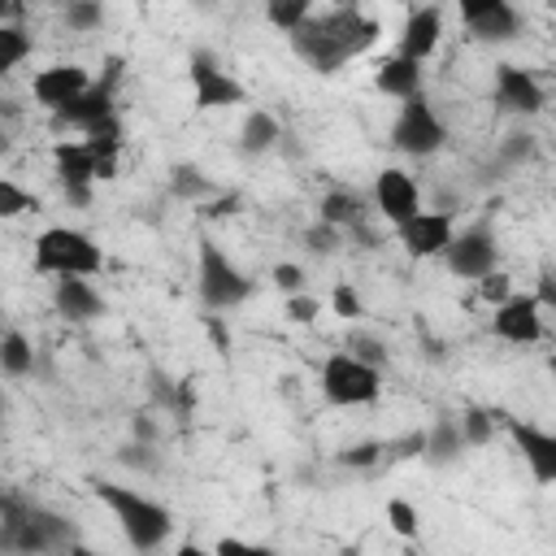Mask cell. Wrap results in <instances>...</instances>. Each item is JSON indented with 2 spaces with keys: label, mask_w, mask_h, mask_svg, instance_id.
Returning <instances> with one entry per match:
<instances>
[{
  "label": "cell",
  "mask_w": 556,
  "mask_h": 556,
  "mask_svg": "<svg viewBox=\"0 0 556 556\" xmlns=\"http://www.w3.org/2000/svg\"><path fill=\"white\" fill-rule=\"evenodd\" d=\"M78 543V530L70 517L26 504L22 495L0 500V547L9 556H65Z\"/></svg>",
  "instance_id": "cell-1"
},
{
  "label": "cell",
  "mask_w": 556,
  "mask_h": 556,
  "mask_svg": "<svg viewBox=\"0 0 556 556\" xmlns=\"http://www.w3.org/2000/svg\"><path fill=\"white\" fill-rule=\"evenodd\" d=\"M91 491H96V500L113 513L122 539H126L139 556H148V552H156V547L169 543V534H174V513H169L161 500L143 495L139 486H122V482H104V478H91Z\"/></svg>",
  "instance_id": "cell-2"
},
{
  "label": "cell",
  "mask_w": 556,
  "mask_h": 556,
  "mask_svg": "<svg viewBox=\"0 0 556 556\" xmlns=\"http://www.w3.org/2000/svg\"><path fill=\"white\" fill-rule=\"evenodd\" d=\"M104 269V252L87 230L48 226L35 235V274L48 278H91Z\"/></svg>",
  "instance_id": "cell-3"
},
{
  "label": "cell",
  "mask_w": 556,
  "mask_h": 556,
  "mask_svg": "<svg viewBox=\"0 0 556 556\" xmlns=\"http://www.w3.org/2000/svg\"><path fill=\"white\" fill-rule=\"evenodd\" d=\"M195 291H200V304L208 313H222V308H239L252 295V278L213 239H200V248H195Z\"/></svg>",
  "instance_id": "cell-4"
},
{
  "label": "cell",
  "mask_w": 556,
  "mask_h": 556,
  "mask_svg": "<svg viewBox=\"0 0 556 556\" xmlns=\"http://www.w3.org/2000/svg\"><path fill=\"white\" fill-rule=\"evenodd\" d=\"M317 387H321V400L334 408H365V404H378L382 395V369L356 361L352 352H330L321 361Z\"/></svg>",
  "instance_id": "cell-5"
},
{
  "label": "cell",
  "mask_w": 556,
  "mask_h": 556,
  "mask_svg": "<svg viewBox=\"0 0 556 556\" xmlns=\"http://www.w3.org/2000/svg\"><path fill=\"white\" fill-rule=\"evenodd\" d=\"M443 143H447V126L439 122V113L426 100V91L413 96V100H404L400 113H395V122H391V148L400 156L421 161V156H434Z\"/></svg>",
  "instance_id": "cell-6"
},
{
  "label": "cell",
  "mask_w": 556,
  "mask_h": 556,
  "mask_svg": "<svg viewBox=\"0 0 556 556\" xmlns=\"http://www.w3.org/2000/svg\"><path fill=\"white\" fill-rule=\"evenodd\" d=\"M187 78H191V91H195V109H230V104H248V87L222 70V61L208 52V48H195L191 61H187Z\"/></svg>",
  "instance_id": "cell-7"
},
{
  "label": "cell",
  "mask_w": 556,
  "mask_h": 556,
  "mask_svg": "<svg viewBox=\"0 0 556 556\" xmlns=\"http://www.w3.org/2000/svg\"><path fill=\"white\" fill-rule=\"evenodd\" d=\"M117 83H122V56H109V65L91 83V91H83L74 104H65L61 113H52V126L56 130H87V126L113 117L117 113Z\"/></svg>",
  "instance_id": "cell-8"
},
{
  "label": "cell",
  "mask_w": 556,
  "mask_h": 556,
  "mask_svg": "<svg viewBox=\"0 0 556 556\" xmlns=\"http://www.w3.org/2000/svg\"><path fill=\"white\" fill-rule=\"evenodd\" d=\"M495 417H500L508 443L517 447V456L526 460L530 478H534L539 486H552V482H556V430H547V426H539V421H521V417H513V413H495Z\"/></svg>",
  "instance_id": "cell-9"
},
{
  "label": "cell",
  "mask_w": 556,
  "mask_h": 556,
  "mask_svg": "<svg viewBox=\"0 0 556 556\" xmlns=\"http://www.w3.org/2000/svg\"><path fill=\"white\" fill-rule=\"evenodd\" d=\"M456 22L478 39V43H508L521 39L526 22L508 0H456Z\"/></svg>",
  "instance_id": "cell-10"
},
{
  "label": "cell",
  "mask_w": 556,
  "mask_h": 556,
  "mask_svg": "<svg viewBox=\"0 0 556 556\" xmlns=\"http://www.w3.org/2000/svg\"><path fill=\"white\" fill-rule=\"evenodd\" d=\"M443 265L452 278H469V282H482L486 274L500 269V248H495V235L486 226H469V230H456V239L447 243L443 252Z\"/></svg>",
  "instance_id": "cell-11"
},
{
  "label": "cell",
  "mask_w": 556,
  "mask_h": 556,
  "mask_svg": "<svg viewBox=\"0 0 556 556\" xmlns=\"http://www.w3.org/2000/svg\"><path fill=\"white\" fill-rule=\"evenodd\" d=\"M52 174H56V182H61V195L74 204V208H87L91 204V187L100 182L96 178V156H91V148L83 143V139H61L56 148H52Z\"/></svg>",
  "instance_id": "cell-12"
},
{
  "label": "cell",
  "mask_w": 556,
  "mask_h": 556,
  "mask_svg": "<svg viewBox=\"0 0 556 556\" xmlns=\"http://www.w3.org/2000/svg\"><path fill=\"white\" fill-rule=\"evenodd\" d=\"M491 334L513 348H530L543 339V304L534 291H513L495 313H491Z\"/></svg>",
  "instance_id": "cell-13"
},
{
  "label": "cell",
  "mask_w": 556,
  "mask_h": 556,
  "mask_svg": "<svg viewBox=\"0 0 556 556\" xmlns=\"http://www.w3.org/2000/svg\"><path fill=\"white\" fill-rule=\"evenodd\" d=\"M369 204H374V213H378L382 222H391V226L400 230L408 217H417V213H421V191H417V182H413V174H408V169L387 165V169L374 178Z\"/></svg>",
  "instance_id": "cell-14"
},
{
  "label": "cell",
  "mask_w": 556,
  "mask_h": 556,
  "mask_svg": "<svg viewBox=\"0 0 556 556\" xmlns=\"http://www.w3.org/2000/svg\"><path fill=\"white\" fill-rule=\"evenodd\" d=\"M317 22H321V30L334 39V48L343 52V61H352V56L369 52V48L378 43V35H382V26H378L369 13H361L356 4L317 9Z\"/></svg>",
  "instance_id": "cell-15"
},
{
  "label": "cell",
  "mask_w": 556,
  "mask_h": 556,
  "mask_svg": "<svg viewBox=\"0 0 556 556\" xmlns=\"http://www.w3.org/2000/svg\"><path fill=\"white\" fill-rule=\"evenodd\" d=\"M491 96H495V104H500L504 113H517V117H534V113L547 104L539 78H534L526 65H513V61H500V65H495V74H491Z\"/></svg>",
  "instance_id": "cell-16"
},
{
  "label": "cell",
  "mask_w": 556,
  "mask_h": 556,
  "mask_svg": "<svg viewBox=\"0 0 556 556\" xmlns=\"http://www.w3.org/2000/svg\"><path fill=\"white\" fill-rule=\"evenodd\" d=\"M400 248L413 256V261H426V256H443L447 243L456 239V226H452V208H421L417 217H408L400 230H395Z\"/></svg>",
  "instance_id": "cell-17"
},
{
  "label": "cell",
  "mask_w": 556,
  "mask_h": 556,
  "mask_svg": "<svg viewBox=\"0 0 556 556\" xmlns=\"http://www.w3.org/2000/svg\"><path fill=\"white\" fill-rule=\"evenodd\" d=\"M439 39H443V9H439V4H413V9H404L400 43H395L400 56L426 65V61L434 56Z\"/></svg>",
  "instance_id": "cell-18"
},
{
  "label": "cell",
  "mask_w": 556,
  "mask_h": 556,
  "mask_svg": "<svg viewBox=\"0 0 556 556\" xmlns=\"http://www.w3.org/2000/svg\"><path fill=\"white\" fill-rule=\"evenodd\" d=\"M30 91H35V104H39V109L61 113V109L74 104L83 91H91V74H87L83 65H74V61H61V65L39 70L35 83H30Z\"/></svg>",
  "instance_id": "cell-19"
},
{
  "label": "cell",
  "mask_w": 556,
  "mask_h": 556,
  "mask_svg": "<svg viewBox=\"0 0 556 556\" xmlns=\"http://www.w3.org/2000/svg\"><path fill=\"white\" fill-rule=\"evenodd\" d=\"M52 308L65 321H96L104 317V295L91 287V278H52Z\"/></svg>",
  "instance_id": "cell-20"
},
{
  "label": "cell",
  "mask_w": 556,
  "mask_h": 556,
  "mask_svg": "<svg viewBox=\"0 0 556 556\" xmlns=\"http://www.w3.org/2000/svg\"><path fill=\"white\" fill-rule=\"evenodd\" d=\"M83 143H87L91 156H96V178H100V182L117 178V156H122V143H126V126H122V117L113 113V117L87 126V130H83Z\"/></svg>",
  "instance_id": "cell-21"
},
{
  "label": "cell",
  "mask_w": 556,
  "mask_h": 556,
  "mask_svg": "<svg viewBox=\"0 0 556 556\" xmlns=\"http://www.w3.org/2000/svg\"><path fill=\"white\" fill-rule=\"evenodd\" d=\"M365 217H369V200L356 187H330L321 195V204H317V222H326V226H334L343 235H352L356 226H365Z\"/></svg>",
  "instance_id": "cell-22"
},
{
  "label": "cell",
  "mask_w": 556,
  "mask_h": 556,
  "mask_svg": "<svg viewBox=\"0 0 556 556\" xmlns=\"http://www.w3.org/2000/svg\"><path fill=\"white\" fill-rule=\"evenodd\" d=\"M374 87L382 91V96H391V100H413V96H421L426 91V70L417 65V61H408V56H400V52H391L382 65H378V74H374Z\"/></svg>",
  "instance_id": "cell-23"
},
{
  "label": "cell",
  "mask_w": 556,
  "mask_h": 556,
  "mask_svg": "<svg viewBox=\"0 0 556 556\" xmlns=\"http://www.w3.org/2000/svg\"><path fill=\"white\" fill-rule=\"evenodd\" d=\"M460 452H465V434H460V417H452V413H439L430 426H426V465H434V469H443V465H452V460H460Z\"/></svg>",
  "instance_id": "cell-24"
},
{
  "label": "cell",
  "mask_w": 556,
  "mask_h": 556,
  "mask_svg": "<svg viewBox=\"0 0 556 556\" xmlns=\"http://www.w3.org/2000/svg\"><path fill=\"white\" fill-rule=\"evenodd\" d=\"M287 135H282V122L265 109H248L243 113V126H239V156H265L269 148H278Z\"/></svg>",
  "instance_id": "cell-25"
},
{
  "label": "cell",
  "mask_w": 556,
  "mask_h": 556,
  "mask_svg": "<svg viewBox=\"0 0 556 556\" xmlns=\"http://www.w3.org/2000/svg\"><path fill=\"white\" fill-rule=\"evenodd\" d=\"M169 195L174 200H182V204H213L217 200V182L200 169V165H191V161H174L169 165Z\"/></svg>",
  "instance_id": "cell-26"
},
{
  "label": "cell",
  "mask_w": 556,
  "mask_h": 556,
  "mask_svg": "<svg viewBox=\"0 0 556 556\" xmlns=\"http://www.w3.org/2000/svg\"><path fill=\"white\" fill-rule=\"evenodd\" d=\"M0 369H4V378H26V374H35V348H30V339H26L17 326H9V330L0 334Z\"/></svg>",
  "instance_id": "cell-27"
},
{
  "label": "cell",
  "mask_w": 556,
  "mask_h": 556,
  "mask_svg": "<svg viewBox=\"0 0 556 556\" xmlns=\"http://www.w3.org/2000/svg\"><path fill=\"white\" fill-rule=\"evenodd\" d=\"M35 52V39L17 22H0V74H13Z\"/></svg>",
  "instance_id": "cell-28"
},
{
  "label": "cell",
  "mask_w": 556,
  "mask_h": 556,
  "mask_svg": "<svg viewBox=\"0 0 556 556\" xmlns=\"http://www.w3.org/2000/svg\"><path fill=\"white\" fill-rule=\"evenodd\" d=\"M382 460H387V443H382V439L348 443V447L334 456V465H339V469H352V473H369V469H378Z\"/></svg>",
  "instance_id": "cell-29"
},
{
  "label": "cell",
  "mask_w": 556,
  "mask_h": 556,
  "mask_svg": "<svg viewBox=\"0 0 556 556\" xmlns=\"http://www.w3.org/2000/svg\"><path fill=\"white\" fill-rule=\"evenodd\" d=\"M308 17H313V4L308 0H269L265 4V22L278 26L282 35H295Z\"/></svg>",
  "instance_id": "cell-30"
},
{
  "label": "cell",
  "mask_w": 556,
  "mask_h": 556,
  "mask_svg": "<svg viewBox=\"0 0 556 556\" xmlns=\"http://www.w3.org/2000/svg\"><path fill=\"white\" fill-rule=\"evenodd\" d=\"M526 161H534V135L530 130H508L495 148V169H521Z\"/></svg>",
  "instance_id": "cell-31"
},
{
  "label": "cell",
  "mask_w": 556,
  "mask_h": 556,
  "mask_svg": "<svg viewBox=\"0 0 556 556\" xmlns=\"http://www.w3.org/2000/svg\"><path fill=\"white\" fill-rule=\"evenodd\" d=\"M460 434H465V447H486L495 439V413L482 404H469L460 413Z\"/></svg>",
  "instance_id": "cell-32"
},
{
  "label": "cell",
  "mask_w": 556,
  "mask_h": 556,
  "mask_svg": "<svg viewBox=\"0 0 556 556\" xmlns=\"http://www.w3.org/2000/svg\"><path fill=\"white\" fill-rule=\"evenodd\" d=\"M100 22H104V9H100L96 0H70V4H65V26H70V30L87 35V30H96Z\"/></svg>",
  "instance_id": "cell-33"
},
{
  "label": "cell",
  "mask_w": 556,
  "mask_h": 556,
  "mask_svg": "<svg viewBox=\"0 0 556 556\" xmlns=\"http://www.w3.org/2000/svg\"><path fill=\"white\" fill-rule=\"evenodd\" d=\"M387 521H391V530L400 534V539H417V530H421V517H417V508L408 504V500H387Z\"/></svg>",
  "instance_id": "cell-34"
},
{
  "label": "cell",
  "mask_w": 556,
  "mask_h": 556,
  "mask_svg": "<svg viewBox=\"0 0 556 556\" xmlns=\"http://www.w3.org/2000/svg\"><path fill=\"white\" fill-rule=\"evenodd\" d=\"M26 208H39V200L22 191L13 178H0V217H22Z\"/></svg>",
  "instance_id": "cell-35"
},
{
  "label": "cell",
  "mask_w": 556,
  "mask_h": 556,
  "mask_svg": "<svg viewBox=\"0 0 556 556\" xmlns=\"http://www.w3.org/2000/svg\"><path fill=\"white\" fill-rule=\"evenodd\" d=\"M343 239H348V235H343V230H334V226H326V222H317V226H308V230H304V248H308L313 256H334Z\"/></svg>",
  "instance_id": "cell-36"
},
{
  "label": "cell",
  "mask_w": 556,
  "mask_h": 556,
  "mask_svg": "<svg viewBox=\"0 0 556 556\" xmlns=\"http://www.w3.org/2000/svg\"><path fill=\"white\" fill-rule=\"evenodd\" d=\"M330 313H334V317H343V321L365 317V300H361V291H356V287H348V282H339V287L330 291Z\"/></svg>",
  "instance_id": "cell-37"
},
{
  "label": "cell",
  "mask_w": 556,
  "mask_h": 556,
  "mask_svg": "<svg viewBox=\"0 0 556 556\" xmlns=\"http://www.w3.org/2000/svg\"><path fill=\"white\" fill-rule=\"evenodd\" d=\"M343 352H352L356 361H365V365H374V369L387 365V348H382V339H374V334H348Z\"/></svg>",
  "instance_id": "cell-38"
},
{
  "label": "cell",
  "mask_w": 556,
  "mask_h": 556,
  "mask_svg": "<svg viewBox=\"0 0 556 556\" xmlns=\"http://www.w3.org/2000/svg\"><path fill=\"white\" fill-rule=\"evenodd\" d=\"M282 313H287V321H295V326H313V321L321 317V300L308 295V291H300V295H287Z\"/></svg>",
  "instance_id": "cell-39"
},
{
  "label": "cell",
  "mask_w": 556,
  "mask_h": 556,
  "mask_svg": "<svg viewBox=\"0 0 556 556\" xmlns=\"http://www.w3.org/2000/svg\"><path fill=\"white\" fill-rule=\"evenodd\" d=\"M117 460H122L126 469H139V473H156V465H161V460H156V447H152V443H135V439H130L126 447H117Z\"/></svg>",
  "instance_id": "cell-40"
},
{
  "label": "cell",
  "mask_w": 556,
  "mask_h": 556,
  "mask_svg": "<svg viewBox=\"0 0 556 556\" xmlns=\"http://www.w3.org/2000/svg\"><path fill=\"white\" fill-rule=\"evenodd\" d=\"M213 552H217V556H278L274 547L252 543V539H235V534H222V539L213 543Z\"/></svg>",
  "instance_id": "cell-41"
},
{
  "label": "cell",
  "mask_w": 556,
  "mask_h": 556,
  "mask_svg": "<svg viewBox=\"0 0 556 556\" xmlns=\"http://www.w3.org/2000/svg\"><path fill=\"white\" fill-rule=\"evenodd\" d=\"M269 278H274V287H278L282 295H300V291H304V265H295V261H278Z\"/></svg>",
  "instance_id": "cell-42"
},
{
  "label": "cell",
  "mask_w": 556,
  "mask_h": 556,
  "mask_svg": "<svg viewBox=\"0 0 556 556\" xmlns=\"http://www.w3.org/2000/svg\"><path fill=\"white\" fill-rule=\"evenodd\" d=\"M478 295L491 304V308H500L508 295H513V282H508V274L504 269H495V274H486L482 282H478Z\"/></svg>",
  "instance_id": "cell-43"
},
{
  "label": "cell",
  "mask_w": 556,
  "mask_h": 556,
  "mask_svg": "<svg viewBox=\"0 0 556 556\" xmlns=\"http://www.w3.org/2000/svg\"><path fill=\"white\" fill-rule=\"evenodd\" d=\"M408 456H426V430H408L395 443H387V460H408Z\"/></svg>",
  "instance_id": "cell-44"
},
{
  "label": "cell",
  "mask_w": 556,
  "mask_h": 556,
  "mask_svg": "<svg viewBox=\"0 0 556 556\" xmlns=\"http://www.w3.org/2000/svg\"><path fill=\"white\" fill-rule=\"evenodd\" d=\"M130 439H135V443H152V447H156V421H152L148 413H135V417H130Z\"/></svg>",
  "instance_id": "cell-45"
},
{
  "label": "cell",
  "mask_w": 556,
  "mask_h": 556,
  "mask_svg": "<svg viewBox=\"0 0 556 556\" xmlns=\"http://www.w3.org/2000/svg\"><path fill=\"white\" fill-rule=\"evenodd\" d=\"M534 300H539L543 308H556V269H543V274H539V291H534Z\"/></svg>",
  "instance_id": "cell-46"
},
{
  "label": "cell",
  "mask_w": 556,
  "mask_h": 556,
  "mask_svg": "<svg viewBox=\"0 0 556 556\" xmlns=\"http://www.w3.org/2000/svg\"><path fill=\"white\" fill-rule=\"evenodd\" d=\"M235 204H239V195H235V191H226V195H217L213 204H204L200 213H204V217H226V213H235Z\"/></svg>",
  "instance_id": "cell-47"
},
{
  "label": "cell",
  "mask_w": 556,
  "mask_h": 556,
  "mask_svg": "<svg viewBox=\"0 0 556 556\" xmlns=\"http://www.w3.org/2000/svg\"><path fill=\"white\" fill-rule=\"evenodd\" d=\"M169 556H217V552H213V547H200V543H191V539H187V543H178Z\"/></svg>",
  "instance_id": "cell-48"
},
{
  "label": "cell",
  "mask_w": 556,
  "mask_h": 556,
  "mask_svg": "<svg viewBox=\"0 0 556 556\" xmlns=\"http://www.w3.org/2000/svg\"><path fill=\"white\" fill-rule=\"evenodd\" d=\"M70 556H100V552H96V547H87V543H74V547H70Z\"/></svg>",
  "instance_id": "cell-49"
}]
</instances>
